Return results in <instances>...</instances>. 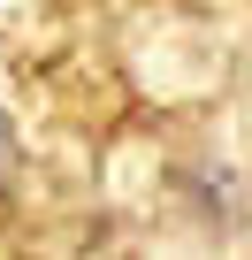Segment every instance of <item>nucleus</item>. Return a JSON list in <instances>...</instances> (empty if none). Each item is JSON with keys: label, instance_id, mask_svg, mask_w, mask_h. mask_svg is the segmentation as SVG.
Masks as SVG:
<instances>
[{"label": "nucleus", "instance_id": "1", "mask_svg": "<svg viewBox=\"0 0 252 260\" xmlns=\"http://www.w3.org/2000/svg\"><path fill=\"white\" fill-rule=\"evenodd\" d=\"M8 161H16V138H8V122H0V176H8Z\"/></svg>", "mask_w": 252, "mask_h": 260}]
</instances>
